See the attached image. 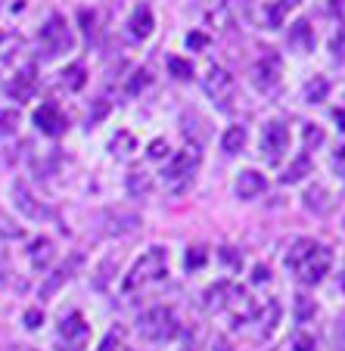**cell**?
Segmentation results:
<instances>
[{
	"label": "cell",
	"mask_w": 345,
	"mask_h": 351,
	"mask_svg": "<svg viewBox=\"0 0 345 351\" xmlns=\"http://www.w3.org/2000/svg\"><path fill=\"white\" fill-rule=\"evenodd\" d=\"M333 162H336V168H339V171H345V146H339V153L333 156Z\"/></svg>",
	"instance_id": "cell-39"
},
{
	"label": "cell",
	"mask_w": 345,
	"mask_h": 351,
	"mask_svg": "<svg viewBox=\"0 0 345 351\" xmlns=\"http://www.w3.org/2000/svg\"><path fill=\"white\" fill-rule=\"evenodd\" d=\"M38 320H44V314H40L38 308H32V311L25 314V326H28V330H34V326H38Z\"/></svg>",
	"instance_id": "cell-35"
},
{
	"label": "cell",
	"mask_w": 345,
	"mask_h": 351,
	"mask_svg": "<svg viewBox=\"0 0 345 351\" xmlns=\"http://www.w3.org/2000/svg\"><path fill=\"white\" fill-rule=\"evenodd\" d=\"M255 283H261V280H267V267H255Z\"/></svg>",
	"instance_id": "cell-40"
},
{
	"label": "cell",
	"mask_w": 345,
	"mask_h": 351,
	"mask_svg": "<svg viewBox=\"0 0 345 351\" xmlns=\"http://www.w3.org/2000/svg\"><path fill=\"white\" fill-rule=\"evenodd\" d=\"M308 171H311V159H308V156H299V159L286 168V174L280 180H283V184H299V180L305 178Z\"/></svg>",
	"instance_id": "cell-22"
},
{
	"label": "cell",
	"mask_w": 345,
	"mask_h": 351,
	"mask_svg": "<svg viewBox=\"0 0 345 351\" xmlns=\"http://www.w3.org/2000/svg\"><path fill=\"white\" fill-rule=\"evenodd\" d=\"M69 277H72V274H69V267H62V271H56V274H53V277H50V283H47V286H44V289H40V298H50V295H53V292H56V289H60V286H62V283H66V280H69Z\"/></svg>",
	"instance_id": "cell-26"
},
{
	"label": "cell",
	"mask_w": 345,
	"mask_h": 351,
	"mask_svg": "<svg viewBox=\"0 0 345 351\" xmlns=\"http://www.w3.org/2000/svg\"><path fill=\"white\" fill-rule=\"evenodd\" d=\"M305 206L311 208L314 215H326V212H330V206H333V202H330V193H326L324 186H311V190L305 193Z\"/></svg>",
	"instance_id": "cell-19"
},
{
	"label": "cell",
	"mask_w": 345,
	"mask_h": 351,
	"mask_svg": "<svg viewBox=\"0 0 345 351\" xmlns=\"http://www.w3.org/2000/svg\"><path fill=\"white\" fill-rule=\"evenodd\" d=\"M206 93L212 103H218L221 109L230 106V99H233V90H237V81H233L230 72H224V69H212V72L206 75Z\"/></svg>",
	"instance_id": "cell-8"
},
{
	"label": "cell",
	"mask_w": 345,
	"mask_h": 351,
	"mask_svg": "<svg viewBox=\"0 0 345 351\" xmlns=\"http://www.w3.org/2000/svg\"><path fill=\"white\" fill-rule=\"evenodd\" d=\"M286 149H289V131H286V125H280V121H267L265 131H261V156L274 165V162L283 159Z\"/></svg>",
	"instance_id": "cell-6"
},
{
	"label": "cell",
	"mask_w": 345,
	"mask_h": 351,
	"mask_svg": "<svg viewBox=\"0 0 345 351\" xmlns=\"http://www.w3.org/2000/svg\"><path fill=\"white\" fill-rule=\"evenodd\" d=\"M87 332H91V326L84 324V317H81V314H69V317L60 324V339L66 342L69 351H81ZM66 348H62V351H66Z\"/></svg>",
	"instance_id": "cell-12"
},
{
	"label": "cell",
	"mask_w": 345,
	"mask_h": 351,
	"mask_svg": "<svg viewBox=\"0 0 345 351\" xmlns=\"http://www.w3.org/2000/svg\"><path fill=\"white\" fill-rule=\"evenodd\" d=\"M286 44H289V50H299V53H308V50H314V32H311V25H308L305 19L292 22L289 34H286Z\"/></svg>",
	"instance_id": "cell-15"
},
{
	"label": "cell",
	"mask_w": 345,
	"mask_h": 351,
	"mask_svg": "<svg viewBox=\"0 0 345 351\" xmlns=\"http://www.w3.org/2000/svg\"><path fill=\"white\" fill-rule=\"evenodd\" d=\"M283 3H286V7H292V3H299V0H283Z\"/></svg>",
	"instance_id": "cell-43"
},
{
	"label": "cell",
	"mask_w": 345,
	"mask_h": 351,
	"mask_svg": "<svg viewBox=\"0 0 345 351\" xmlns=\"http://www.w3.org/2000/svg\"><path fill=\"white\" fill-rule=\"evenodd\" d=\"M119 345H121V332L115 330V332H109V336L103 339L100 348H97V351H119Z\"/></svg>",
	"instance_id": "cell-32"
},
{
	"label": "cell",
	"mask_w": 345,
	"mask_h": 351,
	"mask_svg": "<svg viewBox=\"0 0 345 351\" xmlns=\"http://www.w3.org/2000/svg\"><path fill=\"white\" fill-rule=\"evenodd\" d=\"M134 153V137L128 131H121V134H115L112 137V156L115 159H128V156Z\"/></svg>",
	"instance_id": "cell-23"
},
{
	"label": "cell",
	"mask_w": 345,
	"mask_h": 351,
	"mask_svg": "<svg viewBox=\"0 0 345 351\" xmlns=\"http://www.w3.org/2000/svg\"><path fill=\"white\" fill-rule=\"evenodd\" d=\"M187 44H190V47H206L209 38H206V34H200V32H193L190 38H187Z\"/></svg>",
	"instance_id": "cell-38"
},
{
	"label": "cell",
	"mask_w": 345,
	"mask_h": 351,
	"mask_svg": "<svg viewBox=\"0 0 345 351\" xmlns=\"http://www.w3.org/2000/svg\"><path fill=\"white\" fill-rule=\"evenodd\" d=\"M128 193L131 196H150L153 193V178L146 171H131L128 174Z\"/></svg>",
	"instance_id": "cell-21"
},
{
	"label": "cell",
	"mask_w": 345,
	"mask_h": 351,
	"mask_svg": "<svg viewBox=\"0 0 345 351\" xmlns=\"http://www.w3.org/2000/svg\"><path fill=\"white\" fill-rule=\"evenodd\" d=\"M13 206H16V212L19 215H25V218H32V221H47V218H53V212L40 202V199H34V193L28 190L22 180H16L13 184Z\"/></svg>",
	"instance_id": "cell-7"
},
{
	"label": "cell",
	"mask_w": 345,
	"mask_h": 351,
	"mask_svg": "<svg viewBox=\"0 0 345 351\" xmlns=\"http://www.w3.org/2000/svg\"><path fill=\"white\" fill-rule=\"evenodd\" d=\"M165 274H168V249L153 245V249L134 265V271L125 277V292L140 289V286H146V283H156V280H162Z\"/></svg>",
	"instance_id": "cell-2"
},
{
	"label": "cell",
	"mask_w": 345,
	"mask_h": 351,
	"mask_svg": "<svg viewBox=\"0 0 345 351\" xmlns=\"http://www.w3.org/2000/svg\"><path fill=\"white\" fill-rule=\"evenodd\" d=\"M168 72H171L174 78L187 81V78L193 75V66H190V60H180V56H168Z\"/></svg>",
	"instance_id": "cell-24"
},
{
	"label": "cell",
	"mask_w": 345,
	"mask_h": 351,
	"mask_svg": "<svg viewBox=\"0 0 345 351\" xmlns=\"http://www.w3.org/2000/svg\"><path fill=\"white\" fill-rule=\"evenodd\" d=\"M330 50H333V56H336V60H345V25H339V32L333 34Z\"/></svg>",
	"instance_id": "cell-29"
},
{
	"label": "cell",
	"mask_w": 345,
	"mask_h": 351,
	"mask_svg": "<svg viewBox=\"0 0 345 351\" xmlns=\"http://www.w3.org/2000/svg\"><path fill=\"white\" fill-rule=\"evenodd\" d=\"M324 137H326V134L320 131L318 125H308L305 128V146H308V149H311V146H320V143H324Z\"/></svg>",
	"instance_id": "cell-30"
},
{
	"label": "cell",
	"mask_w": 345,
	"mask_h": 351,
	"mask_svg": "<svg viewBox=\"0 0 345 351\" xmlns=\"http://www.w3.org/2000/svg\"><path fill=\"white\" fill-rule=\"evenodd\" d=\"M60 81H62V87L66 90H81L84 87V81H87V72H84V66L81 62H72L69 69H62V75H60Z\"/></svg>",
	"instance_id": "cell-20"
},
{
	"label": "cell",
	"mask_w": 345,
	"mask_h": 351,
	"mask_svg": "<svg viewBox=\"0 0 345 351\" xmlns=\"http://www.w3.org/2000/svg\"><path fill=\"white\" fill-rule=\"evenodd\" d=\"M16 128H19V112H16V109L0 112V134H13Z\"/></svg>",
	"instance_id": "cell-28"
},
{
	"label": "cell",
	"mask_w": 345,
	"mask_h": 351,
	"mask_svg": "<svg viewBox=\"0 0 345 351\" xmlns=\"http://www.w3.org/2000/svg\"><path fill=\"white\" fill-rule=\"evenodd\" d=\"M296 302H299V317H302V320H305L308 314H314V308L308 305V298H305V295H299V298H296Z\"/></svg>",
	"instance_id": "cell-37"
},
{
	"label": "cell",
	"mask_w": 345,
	"mask_h": 351,
	"mask_svg": "<svg viewBox=\"0 0 345 351\" xmlns=\"http://www.w3.org/2000/svg\"><path fill=\"white\" fill-rule=\"evenodd\" d=\"M200 162L202 159H200V149H196V146L180 149V153L165 165V171H162V180H165L168 190H171V193H184L187 186L193 184V178H196Z\"/></svg>",
	"instance_id": "cell-3"
},
{
	"label": "cell",
	"mask_w": 345,
	"mask_h": 351,
	"mask_svg": "<svg viewBox=\"0 0 345 351\" xmlns=\"http://www.w3.org/2000/svg\"><path fill=\"white\" fill-rule=\"evenodd\" d=\"M265 174H259V171H252V168H246V171H239V178H237V196L239 199H255V196H261L265 193Z\"/></svg>",
	"instance_id": "cell-14"
},
{
	"label": "cell",
	"mask_w": 345,
	"mask_h": 351,
	"mask_svg": "<svg viewBox=\"0 0 345 351\" xmlns=\"http://www.w3.org/2000/svg\"><path fill=\"white\" fill-rule=\"evenodd\" d=\"M318 345H314V339H308V336H299L296 339V351H314Z\"/></svg>",
	"instance_id": "cell-36"
},
{
	"label": "cell",
	"mask_w": 345,
	"mask_h": 351,
	"mask_svg": "<svg viewBox=\"0 0 345 351\" xmlns=\"http://www.w3.org/2000/svg\"><path fill=\"white\" fill-rule=\"evenodd\" d=\"M336 121H339V128H345V109H336Z\"/></svg>",
	"instance_id": "cell-41"
},
{
	"label": "cell",
	"mask_w": 345,
	"mask_h": 351,
	"mask_svg": "<svg viewBox=\"0 0 345 351\" xmlns=\"http://www.w3.org/2000/svg\"><path fill=\"white\" fill-rule=\"evenodd\" d=\"M38 40H40V47H44V53L50 56V60L69 53V50L75 47V34H72V28H69V22L62 19V16H50L47 25L40 28Z\"/></svg>",
	"instance_id": "cell-5"
},
{
	"label": "cell",
	"mask_w": 345,
	"mask_h": 351,
	"mask_svg": "<svg viewBox=\"0 0 345 351\" xmlns=\"http://www.w3.org/2000/svg\"><path fill=\"white\" fill-rule=\"evenodd\" d=\"M206 261V249L202 245H193L190 252H187V267H200Z\"/></svg>",
	"instance_id": "cell-31"
},
{
	"label": "cell",
	"mask_w": 345,
	"mask_h": 351,
	"mask_svg": "<svg viewBox=\"0 0 345 351\" xmlns=\"http://www.w3.org/2000/svg\"><path fill=\"white\" fill-rule=\"evenodd\" d=\"M280 56L277 53H265L261 56V62L252 69V81H255V87L259 90H265V93H271L274 87L280 84Z\"/></svg>",
	"instance_id": "cell-10"
},
{
	"label": "cell",
	"mask_w": 345,
	"mask_h": 351,
	"mask_svg": "<svg viewBox=\"0 0 345 351\" xmlns=\"http://www.w3.org/2000/svg\"><path fill=\"white\" fill-rule=\"evenodd\" d=\"M53 258H56V249H53V243H50V239H47V237L34 239V243H32V265L44 271V267L50 265V261H53Z\"/></svg>",
	"instance_id": "cell-17"
},
{
	"label": "cell",
	"mask_w": 345,
	"mask_h": 351,
	"mask_svg": "<svg viewBox=\"0 0 345 351\" xmlns=\"http://www.w3.org/2000/svg\"><path fill=\"white\" fill-rule=\"evenodd\" d=\"M137 332L146 342H168V339L178 336V317H174L171 308H153L137 320Z\"/></svg>",
	"instance_id": "cell-4"
},
{
	"label": "cell",
	"mask_w": 345,
	"mask_h": 351,
	"mask_svg": "<svg viewBox=\"0 0 345 351\" xmlns=\"http://www.w3.org/2000/svg\"><path fill=\"white\" fill-rule=\"evenodd\" d=\"M146 84H150V75H146V72H137V78H134L131 84H128V93H131V97H134V93H140Z\"/></svg>",
	"instance_id": "cell-33"
},
{
	"label": "cell",
	"mask_w": 345,
	"mask_h": 351,
	"mask_svg": "<svg viewBox=\"0 0 345 351\" xmlns=\"http://www.w3.org/2000/svg\"><path fill=\"white\" fill-rule=\"evenodd\" d=\"M333 265V252L326 245L314 243V239H296L292 249L286 252V267L296 271L302 283H320Z\"/></svg>",
	"instance_id": "cell-1"
},
{
	"label": "cell",
	"mask_w": 345,
	"mask_h": 351,
	"mask_svg": "<svg viewBox=\"0 0 345 351\" xmlns=\"http://www.w3.org/2000/svg\"><path fill=\"white\" fill-rule=\"evenodd\" d=\"M34 125H38V131L47 134V137H60V134H66L69 121H66V115L56 109V103H44V106L34 112Z\"/></svg>",
	"instance_id": "cell-11"
},
{
	"label": "cell",
	"mask_w": 345,
	"mask_h": 351,
	"mask_svg": "<svg viewBox=\"0 0 345 351\" xmlns=\"http://www.w3.org/2000/svg\"><path fill=\"white\" fill-rule=\"evenodd\" d=\"M162 156H168V143L165 140H153L150 143V159H162Z\"/></svg>",
	"instance_id": "cell-34"
},
{
	"label": "cell",
	"mask_w": 345,
	"mask_h": 351,
	"mask_svg": "<svg viewBox=\"0 0 345 351\" xmlns=\"http://www.w3.org/2000/svg\"><path fill=\"white\" fill-rule=\"evenodd\" d=\"M112 267H119V258H115V255H109V258L103 261L100 267H97V277H93V286H97V289H106V283H109V271H112Z\"/></svg>",
	"instance_id": "cell-25"
},
{
	"label": "cell",
	"mask_w": 345,
	"mask_h": 351,
	"mask_svg": "<svg viewBox=\"0 0 345 351\" xmlns=\"http://www.w3.org/2000/svg\"><path fill=\"white\" fill-rule=\"evenodd\" d=\"M34 90H38V69H34V62H25V66H22L19 72H13V78L7 81V93L16 103H25V99L34 97Z\"/></svg>",
	"instance_id": "cell-9"
},
{
	"label": "cell",
	"mask_w": 345,
	"mask_h": 351,
	"mask_svg": "<svg viewBox=\"0 0 345 351\" xmlns=\"http://www.w3.org/2000/svg\"><path fill=\"white\" fill-rule=\"evenodd\" d=\"M215 351H230V348H227L224 342H218V345H215Z\"/></svg>",
	"instance_id": "cell-42"
},
{
	"label": "cell",
	"mask_w": 345,
	"mask_h": 351,
	"mask_svg": "<svg viewBox=\"0 0 345 351\" xmlns=\"http://www.w3.org/2000/svg\"><path fill=\"white\" fill-rule=\"evenodd\" d=\"M128 25H131V34L137 40H146L150 38V34L156 32V19H153V10L150 7H137L131 13V22H128Z\"/></svg>",
	"instance_id": "cell-16"
},
{
	"label": "cell",
	"mask_w": 345,
	"mask_h": 351,
	"mask_svg": "<svg viewBox=\"0 0 345 351\" xmlns=\"http://www.w3.org/2000/svg\"><path fill=\"white\" fill-rule=\"evenodd\" d=\"M324 97H326V81L324 78L311 81V84L305 87V99H308V103H320Z\"/></svg>",
	"instance_id": "cell-27"
},
{
	"label": "cell",
	"mask_w": 345,
	"mask_h": 351,
	"mask_svg": "<svg viewBox=\"0 0 345 351\" xmlns=\"http://www.w3.org/2000/svg\"><path fill=\"white\" fill-rule=\"evenodd\" d=\"M243 146H246V128H243V125L227 128L224 137H221V149H224L227 156H237Z\"/></svg>",
	"instance_id": "cell-18"
},
{
	"label": "cell",
	"mask_w": 345,
	"mask_h": 351,
	"mask_svg": "<svg viewBox=\"0 0 345 351\" xmlns=\"http://www.w3.org/2000/svg\"><path fill=\"white\" fill-rule=\"evenodd\" d=\"M106 224H103V233H109V237H125V233H134L143 221H140V215L134 212H106Z\"/></svg>",
	"instance_id": "cell-13"
}]
</instances>
